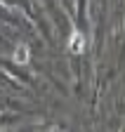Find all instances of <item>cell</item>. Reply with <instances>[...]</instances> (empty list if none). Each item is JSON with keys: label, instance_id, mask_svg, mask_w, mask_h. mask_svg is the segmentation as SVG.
Returning <instances> with one entry per match:
<instances>
[{"label": "cell", "instance_id": "1", "mask_svg": "<svg viewBox=\"0 0 125 132\" xmlns=\"http://www.w3.org/2000/svg\"><path fill=\"white\" fill-rule=\"evenodd\" d=\"M69 50L76 54H80L83 50H85V38H83V33L80 31H73L71 33V38H69Z\"/></svg>", "mask_w": 125, "mask_h": 132}, {"label": "cell", "instance_id": "2", "mask_svg": "<svg viewBox=\"0 0 125 132\" xmlns=\"http://www.w3.org/2000/svg\"><path fill=\"white\" fill-rule=\"evenodd\" d=\"M28 54H31L28 45H19L17 50H14V61L17 64H28Z\"/></svg>", "mask_w": 125, "mask_h": 132}]
</instances>
